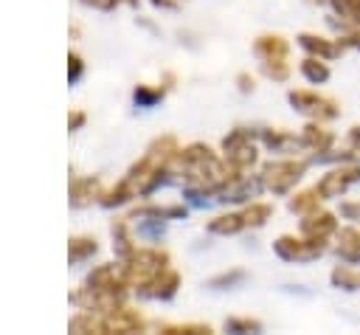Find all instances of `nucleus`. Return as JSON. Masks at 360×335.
I'll list each match as a JSON object with an SVG mask.
<instances>
[{
	"label": "nucleus",
	"mask_w": 360,
	"mask_h": 335,
	"mask_svg": "<svg viewBox=\"0 0 360 335\" xmlns=\"http://www.w3.org/2000/svg\"><path fill=\"white\" fill-rule=\"evenodd\" d=\"M96 251V242H90V239H73L70 242V259L76 262V259H82V256H87V253H93Z\"/></svg>",
	"instance_id": "nucleus-1"
},
{
	"label": "nucleus",
	"mask_w": 360,
	"mask_h": 335,
	"mask_svg": "<svg viewBox=\"0 0 360 335\" xmlns=\"http://www.w3.org/2000/svg\"><path fill=\"white\" fill-rule=\"evenodd\" d=\"M84 3H93V6H98V8H110L115 0H84Z\"/></svg>",
	"instance_id": "nucleus-3"
},
{
	"label": "nucleus",
	"mask_w": 360,
	"mask_h": 335,
	"mask_svg": "<svg viewBox=\"0 0 360 335\" xmlns=\"http://www.w3.org/2000/svg\"><path fill=\"white\" fill-rule=\"evenodd\" d=\"M82 118H84L82 113H73V115L68 118V124H70V127H79V124H82Z\"/></svg>",
	"instance_id": "nucleus-4"
},
{
	"label": "nucleus",
	"mask_w": 360,
	"mask_h": 335,
	"mask_svg": "<svg viewBox=\"0 0 360 335\" xmlns=\"http://www.w3.org/2000/svg\"><path fill=\"white\" fill-rule=\"evenodd\" d=\"M70 65H68V73H70V79H76L79 76V70H82V62H79V56L76 53H70V59H68Z\"/></svg>",
	"instance_id": "nucleus-2"
}]
</instances>
